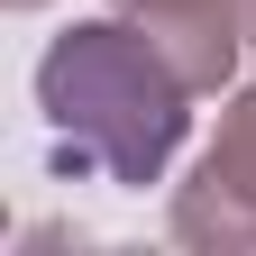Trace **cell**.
Listing matches in <instances>:
<instances>
[{"label": "cell", "mask_w": 256, "mask_h": 256, "mask_svg": "<svg viewBox=\"0 0 256 256\" xmlns=\"http://www.w3.org/2000/svg\"><path fill=\"white\" fill-rule=\"evenodd\" d=\"M46 101H55L64 128L101 138L119 174H146L156 156L174 146V128H183L156 46L128 37V28H82L74 46H55L46 55Z\"/></svg>", "instance_id": "1"}, {"label": "cell", "mask_w": 256, "mask_h": 256, "mask_svg": "<svg viewBox=\"0 0 256 256\" xmlns=\"http://www.w3.org/2000/svg\"><path fill=\"white\" fill-rule=\"evenodd\" d=\"M138 10L156 18L165 46H183V74L192 82H210L220 64H229V10L238 0H138Z\"/></svg>", "instance_id": "2"}]
</instances>
